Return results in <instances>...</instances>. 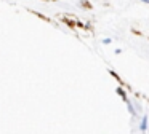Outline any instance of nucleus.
I'll return each mask as SVG.
<instances>
[{
	"label": "nucleus",
	"instance_id": "nucleus-1",
	"mask_svg": "<svg viewBox=\"0 0 149 134\" xmlns=\"http://www.w3.org/2000/svg\"><path fill=\"white\" fill-rule=\"evenodd\" d=\"M148 129V117H143L141 118V123H139V131H143V133H144V131Z\"/></svg>",
	"mask_w": 149,
	"mask_h": 134
},
{
	"label": "nucleus",
	"instance_id": "nucleus-2",
	"mask_svg": "<svg viewBox=\"0 0 149 134\" xmlns=\"http://www.w3.org/2000/svg\"><path fill=\"white\" fill-rule=\"evenodd\" d=\"M117 94H120V96L123 97V101H125V102H128V99H127V94H125V91H123L122 88H117Z\"/></svg>",
	"mask_w": 149,
	"mask_h": 134
},
{
	"label": "nucleus",
	"instance_id": "nucleus-3",
	"mask_svg": "<svg viewBox=\"0 0 149 134\" xmlns=\"http://www.w3.org/2000/svg\"><path fill=\"white\" fill-rule=\"evenodd\" d=\"M111 41H112V40H111V38H104V40H103V43H104V45H109Z\"/></svg>",
	"mask_w": 149,
	"mask_h": 134
},
{
	"label": "nucleus",
	"instance_id": "nucleus-4",
	"mask_svg": "<svg viewBox=\"0 0 149 134\" xmlns=\"http://www.w3.org/2000/svg\"><path fill=\"white\" fill-rule=\"evenodd\" d=\"M143 2H144V3H149V0H143Z\"/></svg>",
	"mask_w": 149,
	"mask_h": 134
}]
</instances>
